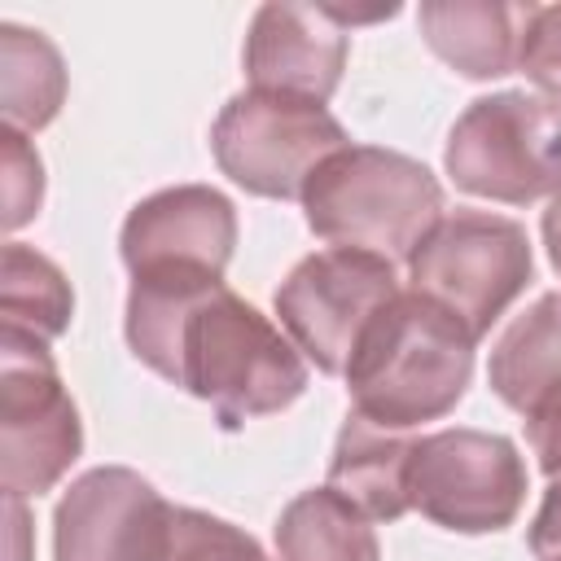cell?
Instances as JSON below:
<instances>
[{"label":"cell","instance_id":"8992f818","mask_svg":"<svg viewBox=\"0 0 561 561\" xmlns=\"http://www.w3.org/2000/svg\"><path fill=\"white\" fill-rule=\"evenodd\" d=\"M346 145V127L320 101L259 88L228 96L210 127L219 171L250 197L267 202H302L311 175Z\"/></svg>","mask_w":561,"mask_h":561},{"label":"cell","instance_id":"7c38bea8","mask_svg":"<svg viewBox=\"0 0 561 561\" xmlns=\"http://www.w3.org/2000/svg\"><path fill=\"white\" fill-rule=\"evenodd\" d=\"M351 53V31L329 4H259L241 44V66L250 88L329 101L342 83Z\"/></svg>","mask_w":561,"mask_h":561},{"label":"cell","instance_id":"ba28073f","mask_svg":"<svg viewBox=\"0 0 561 561\" xmlns=\"http://www.w3.org/2000/svg\"><path fill=\"white\" fill-rule=\"evenodd\" d=\"M399 272L368 250L329 245L289 267L276 285V324L324 377H346L368 324L399 298Z\"/></svg>","mask_w":561,"mask_h":561},{"label":"cell","instance_id":"3957f363","mask_svg":"<svg viewBox=\"0 0 561 561\" xmlns=\"http://www.w3.org/2000/svg\"><path fill=\"white\" fill-rule=\"evenodd\" d=\"M302 215L329 245L408 263L447 206L438 175L421 158L381 145H346L311 175Z\"/></svg>","mask_w":561,"mask_h":561},{"label":"cell","instance_id":"8fae6325","mask_svg":"<svg viewBox=\"0 0 561 561\" xmlns=\"http://www.w3.org/2000/svg\"><path fill=\"white\" fill-rule=\"evenodd\" d=\"M237 250V206L210 184H171L140 197L118 232L131 276L206 272L224 276Z\"/></svg>","mask_w":561,"mask_h":561},{"label":"cell","instance_id":"4fadbf2b","mask_svg":"<svg viewBox=\"0 0 561 561\" xmlns=\"http://www.w3.org/2000/svg\"><path fill=\"white\" fill-rule=\"evenodd\" d=\"M530 13L535 4L508 0H421L416 26L438 61L473 83H486L517 70Z\"/></svg>","mask_w":561,"mask_h":561},{"label":"cell","instance_id":"7402d4cb","mask_svg":"<svg viewBox=\"0 0 561 561\" xmlns=\"http://www.w3.org/2000/svg\"><path fill=\"white\" fill-rule=\"evenodd\" d=\"M522 425H526V447L535 451V465L548 478H561V386L535 399L522 412Z\"/></svg>","mask_w":561,"mask_h":561},{"label":"cell","instance_id":"2e32d148","mask_svg":"<svg viewBox=\"0 0 561 561\" xmlns=\"http://www.w3.org/2000/svg\"><path fill=\"white\" fill-rule=\"evenodd\" d=\"M276 561H381L373 522L333 486L294 495L276 517Z\"/></svg>","mask_w":561,"mask_h":561},{"label":"cell","instance_id":"277c9868","mask_svg":"<svg viewBox=\"0 0 561 561\" xmlns=\"http://www.w3.org/2000/svg\"><path fill=\"white\" fill-rule=\"evenodd\" d=\"M408 280V289L438 302L473 342H482L535 280V250L517 219L460 206L412 250Z\"/></svg>","mask_w":561,"mask_h":561},{"label":"cell","instance_id":"603a6c76","mask_svg":"<svg viewBox=\"0 0 561 561\" xmlns=\"http://www.w3.org/2000/svg\"><path fill=\"white\" fill-rule=\"evenodd\" d=\"M526 543H530L535 561H561V478H548V491L539 500Z\"/></svg>","mask_w":561,"mask_h":561},{"label":"cell","instance_id":"d4e9b609","mask_svg":"<svg viewBox=\"0 0 561 561\" xmlns=\"http://www.w3.org/2000/svg\"><path fill=\"white\" fill-rule=\"evenodd\" d=\"M4 504H9V552H13V561H31L26 557V539H31L26 504H22V495H4Z\"/></svg>","mask_w":561,"mask_h":561},{"label":"cell","instance_id":"ffe728a7","mask_svg":"<svg viewBox=\"0 0 561 561\" xmlns=\"http://www.w3.org/2000/svg\"><path fill=\"white\" fill-rule=\"evenodd\" d=\"M0 193H4V215H0L4 232L26 228L44 206V162L35 145L13 127H0Z\"/></svg>","mask_w":561,"mask_h":561},{"label":"cell","instance_id":"7a4b0ae2","mask_svg":"<svg viewBox=\"0 0 561 561\" xmlns=\"http://www.w3.org/2000/svg\"><path fill=\"white\" fill-rule=\"evenodd\" d=\"M473 337L416 289H399L359 337L346 390L351 412L386 430H416L456 412L473 381Z\"/></svg>","mask_w":561,"mask_h":561},{"label":"cell","instance_id":"d6986e66","mask_svg":"<svg viewBox=\"0 0 561 561\" xmlns=\"http://www.w3.org/2000/svg\"><path fill=\"white\" fill-rule=\"evenodd\" d=\"M171 561H272V557L250 530L232 526L228 517H215L206 508H175Z\"/></svg>","mask_w":561,"mask_h":561},{"label":"cell","instance_id":"5bb4252c","mask_svg":"<svg viewBox=\"0 0 561 561\" xmlns=\"http://www.w3.org/2000/svg\"><path fill=\"white\" fill-rule=\"evenodd\" d=\"M412 447L416 438H408V430H386L359 412H346L333 438L324 486L351 500L368 522H399L403 513H412V500H408Z\"/></svg>","mask_w":561,"mask_h":561},{"label":"cell","instance_id":"30bf717a","mask_svg":"<svg viewBox=\"0 0 561 561\" xmlns=\"http://www.w3.org/2000/svg\"><path fill=\"white\" fill-rule=\"evenodd\" d=\"M175 504L127 465L79 473L53 508V561H171Z\"/></svg>","mask_w":561,"mask_h":561},{"label":"cell","instance_id":"44dd1931","mask_svg":"<svg viewBox=\"0 0 561 561\" xmlns=\"http://www.w3.org/2000/svg\"><path fill=\"white\" fill-rule=\"evenodd\" d=\"M517 70L543 92L548 105L561 110V4H535Z\"/></svg>","mask_w":561,"mask_h":561},{"label":"cell","instance_id":"52a82bcc","mask_svg":"<svg viewBox=\"0 0 561 561\" xmlns=\"http://www.w3.org/2000/svg\"><path fill=\"white\" fill-rule=\"evenodd\" d=\"M83 456V421L44 337L0 329V478L4 495H44Z\"/></svg>","mask_w":561,"mask_h":561},{"label":"cell","instance_id":"9c48e42d","mask_svg":"<svg viewBox=\"0 0 561 561\" xmlns=\"http://www.w3.org/2000/svg\"><path fill=\"white\" fill-rule=\"evenodd\" d=\"M526 460L508 434L451 425L421 434L408 469L412 508L451 535L508 530L526 504Z\"/></svg>","mask_w":561,"mask_h":561},{"label":"cell","instance_id":"ac0fdd59","mask_svg":"<svg viewBox=\"0 0 561 561\" xmlns=\"http://www.w3.org/2000/svg\"><path fill=\"white\" fill-rule=\"evenodd\" d=\"M0 316H4V329H22L53 342L70 329L75 289L48 254L22 241H9L0 259Z\"/></svg>","mask_w":561,"mask_h":561},{"label":"cell","instance_id":"e0dca14e","mask_svg":"<svg viewBox=\"0 0 561 561\" xmlns=\"http://www.w3.org/2000/svg\"><path fill=\"white\" fill-rule=\"evenodd\" d=\"M66 105V61L44 31L0 22V114L4 127L35 136Z\"/></svg>","mask_w":561,"mask_h":561},{"label":"cell","instance_id":"6da1fadb","mask_svg":"<svg viewBox=\"0 0 561 561\" xmlns=\"http://www.w3.org/2000/svg\"><path fill=\"white\" fill-rule=\"evenodd\" d=\"M123 333L149 373L210 403L219 430L285 412L311 381L289 333L228 289L224 276H131Z\"/></svg>","mask_w":561,"mask_h":561},{"label":"cell","instance_id":"cb8c5ba5","mask_svg":"<svg viewBox=\"0 0 561 561\" xmlns=\"http://www.w3.org/2000/svg\"><path fill=\"white\" fill-rule=\"evenodd\" d=\"M539 232H543L548 263H552V272L561 276V193L548 197V210H543V219H539Z\"/></svg>","mask_w":561,"mask_h":561},{"label":"cell","instance_id":"9a60e30c","mask_svg":"<svg viewBox=\"0 0 561 561\" xmlns=\"http://www.w3.org/2000/svg\"><path fill=\"white\" fill-rule=\"evenodd\" d=\"M486 381L495 399L517 416L561 386V289L539 294L522 316L508 320L491 346Z\"/></svg>","mask_w":561,"mask_h":561},{"label":"cell","instance_id":"5b68a950","mask_svg":"<svg viewBox=\"0 0 561 561\" xmlns=\"http://www.w3.org/2000/svg\"><path fill=\"white\" fill-rule=\"evenodd\" d=\"M443 167L460 193L530 206L561 193V110L530 92H491L465 105L443 145Z\"/></svg>","mask_w":561,"mask_h":561}]
</instances>
